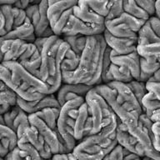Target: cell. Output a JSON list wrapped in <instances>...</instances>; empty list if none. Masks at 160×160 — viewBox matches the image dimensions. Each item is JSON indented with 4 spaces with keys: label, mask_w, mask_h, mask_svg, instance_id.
Wrapping results in <instances>:
<instances>
[{
    "label": "cell",
    "mask_w": 160,
    "mask_h": 160,
    "mask_svg": "<svg viewBox=\"0 0 160 160\" xmlns=\"http://www.w3.org/2000/svg\"><path fill=\"white\" fill-rule=\"evenodd\" d=\"M127 85L131 88V90L134 93L135 97L138 99V101L139 102L140 104L142 105V98L146 95V93L148 92L147 90V88H146V82H141L139 80L133 79L131 82H128Z\"/></svg>",
    "instance_id": "26"
},
{
    "label": "cell",
    "mask_w": 160,
    "mask_h": 160,
    "mask_svg": "<svg viewBox=\"0 0 160 160\" xmlns=\"http://www.w3.org/2000/svg\"><path fill=\"white\" fill-rule=\"evenodd\" d=\"M152 132L154 134V138L152 141L153 147L160 152V123L159 122H154L152 125Z\"/></svg>",
    "instance_id": "32"
},
{
    "label": "cell",
    "mask_w": 160,
    "mask_h": 160,
    "mask_svg": "<svg viewBox=\"0 0 160 160\" xmlns=\"http://www.w3.org/2000/svg\"><path fill=\"white\" fill-rule=\"evenodd\" d=\"M113 22H118V23H123L128 27L130 29L135 32H139V30L142 28V27L146 23L147 21L142 19H139L137 18L133 17L129 13L126 12H123L122 14L118 17L115 18L113 19H111Z\"/></svg>",
    "instance_id": "20"
},
{
    "label": "cell",
    "mask_w": 160,
    "mask_h": 160,
    "mask_svg": "<svg viewBox=\"0 0 160 160\" xmlns=\"http://www.w3.org/2000/svg\"><path fill=\"white\" fill-rule=\"evenodd\" d=\"M4 160H45L38 150L30 142H18L17 146L10 151Z\"/></svg>",
    "instance_id": "9"
},
{
    "label": "cell",
    "mask_w": 160,
    "mask_h": 160,
    "mask_svg": "<svg viewBox=\"0 0 160 160\" xmlns=\"http://www.w3.org/2000/svg\"><path fill=\"white\" fill-rule=\"evenodd\" d=\"M149 118L153 122H159L160 123V108L154 110Z\"/></svg>",
    "instance_id": "37"
},
{
    "label": "cell",
    "mask_w": 160,
    "mask_h": 160,
    "mask_svg": "<svg viewBox=\"0 0 160 160\" xmlns=\"http://www.w3.org/2000/svg\"><path fill=\"white\" fill-rule=\"evenodd\" d=\"M73 13V8H69V9L66 10L65 12H62V14L60 16L59 19L58 20L57 22L55 23V25L52 28L53 33L58 36H61L62 35V30L65 28L66 24H67L68 21L69 19L70 16Z\"/></svg>",
    "instance_id": "27"
},
{
    "label": "cell",
    "mask_w": 160,
    "mask_h": 160,
    "mask_svg": "<svg viewBox=\"0 0 160 160\" xmlns=\"http://www.w3.org/2000/svg\"><path fill=\"white\" fill-rule=\"evenodd\" d=\"M160 68V58L155 56L140 57V69L141 72L150 75L152 74Z\"/></svg>",
    "instance_id": "23"
},
{
    "label": "cell",
    "mask_w": 160,
    "mask_h": 160,
    "mask_svg": "<svg viewBox=\"0 0 160 160\" xmlns=\"http://www.w3.org/2000/svg\"><path fill=\"white\" fill-rule=\"evenodd\" d=\"M0 78L18 95V97L26 101H37L47 95L36 91L2 62H0Z\"/></svg>",
    "instance_id": "2"
},
{
    "label": "cell",
    "mask_w": 160,
    "mask_h": 160,
    "mask_svg": "<svg viewBox=\"0 0 160 160\" xmlns=\"http://www.w3.org/2000/svg\"><path fill=\"white\" fill-rule=\"evenodd\" d=\"M52 158L54 160H78L75 157L72 152L68 153H58L52 156Z\"/></svg>",
    "instance_id": "35"
},
{
    "label": "cell",
    "mask_w": 160,
    "mask_h": 160,
    "mask_svg": "<svg viewBox=\"0 0 160 160\" xmlns=\"http://www.w3.org/2000/svg\"><path fill=\"white\" fill-rule=\"evenodd\" d=\"M137 50L141 57L155 56L160 58V42L144 46H138Z\"/></svg>",
    "instance_id": "28"
},
{
    "label": "cell",
    "mask_w": 160,
    "mask_h": 160,
    "mask_svg": "<svg viewBox=\"0 0 160 160\" xmlns=\"http://www.w3.org/2000/svg\"><path fill=\"white\" fill-rule=\"evenodd\" d=\"M138 46H144V45L153 44L160 42V38L155 34L153 30L150 26L149 22H146L142 28L138 32Z\"/></svg>",
    "instance_id": "21"
},
{
    "label": "cell",
    "mask_w": 160,
    "mask_h": 160,
    "mask_svg": "<svg viewBox=\"0 0 160 160\" xmlns=\"http://www.w3.org/2000/svg\"><path fill=\"white\" fill-rule=\"evenodd\" d=\"M140 56L137 51L127 55H118L113 50L111 52V62L118 66L127 67L131 72L133 79L139 80L140 78Z\"/></svg>",
    "instance_id": "7"
},
{
    "label": "cell",
    "mask_w": 160,
    "mask_h": 160,
    "mask_svg": "<svg viewBox=\"0 0 160 160\" xmlns=\"http://www.w3.org/2000/svg\"><path fill=\"white\" fill-rule=\"evenodd\" d=\"M85 102V97L78 96L73 99L68 100L62 105L60 108V113L58 118L57 131L60 135H63L66 132L68 118H69V112L71 110L79 108L81 105Z\"/></svg>",
    "instance_id": "11"
},
{
    "label": "cell",
    "mask_w": 160,
    "mask_h": 160,
    "mask_svg": "<svg viewBox=\"0 0 160 160\" xmlns=\"http://www.w3.org/2000/svg\"><path fill=\"white\" fill-rule=\"evenodd\" d=\"M87 38L88 36H85V35L77 34L62 36V38L70 45L71 49L73 50L78 55L81 56L82 51L86 46Z\"/></svg>",
    "instance_id": "24"
},
{
    "label": "cell",
    "mask_w": 160,
    "mask_h": 160,
    "mask_svg": "<svg viewBox=\"0 0 160 160\" xmlns=\"http://www.w3.org/2000/svg\"><path fill=\"white\" fill-rule=\"evenodd\" d=\"M105 29H106L105 24L87 23L72 14L62 30V35L67 36V35L81 34L85 36H92V35L102 34Z\"/></svg>",
    "instance_id": "4"
},
{
    "label": "cell",
    "mask_w": 160,
    "mask_h": 160,
    "mask_svg": "<svg viewBox=\"0 0 160 160\" xmlns=\"http://www.w3.org/2000/svg\"><path fill=\"white\" fill-rule=\"evenodd\" d=\"M4 28H5V18L3 14H2V11L0 10V38H2V37H4L5 36Z\"/></svg>",
    "instance_id": "36"
},
{
    "label": "cell",
    "mask_w": 160,
    "mask_h": 160,
    "mask_svg": "<svg viewBox=\"0 0 160 160\" xmlns=\"http://www.w3.org/2000/svg\"><path fill=\"white\" fill-rule=\"evenodd\" d=\"M105 28L114 37L121 38H138V34L130 29L123 23L113 22L112 20H107L105 22Z\"/></svg>",
    "instance_id": "18"
},
{
    "label": "cell",
    "mask_w": 160,
    "mask_h": 160,
    "mask_svg": "<svg viewBox=\"0 0 160 160\" xmlns=\"http://www.w3.org/2000/svg\"><path fill=\"white\" fill-rule=\"evenodd\" d=\"M2 63L12 72H15L23 82L33 88L36 91L41 93L48 94L49 90V85L28 72L19 62L17 61H8V62H2Z\"/></svg>",
    "instance_id": "5"
},
{
    "label": "cell",
    "mask_w": 160,
    "mask_h": 160,
    "mask_svg": "<svg viewBox=\"0 0 160 160\" xmlns=\"http://www.w3.org/2000/svg\"><path fill=\"white\" fill-rule=\"evenodd\" d=\"M28 120L30 124L37 128L39 134L45 140V142L49 146L52 154L68 153L64 145L60 142L57 129H52L43 120L41 119L35 113L28 114Z\"/></svg>",
    "instance_id": "3"
},
{
    "label": "cell",
    "mask_w": 160,
    "mask_h": 160,
    "mask_svg": "<svg viewBox=\"0 0 160 160\" xmlns=\"http://www.w3.org/2000/svg\"><path fill=\"white\" fill-rule=\"evenodd\" d=\"M96 94L97 89L95 86H93L87 92V94L85 95V101L88 105L90 114L92 120V130L91 135L98 133L102 129V111L97 99Z\"/></svg>",
    "instance_id": "8"
},
{
    "label": "cell",
    "mask_w": 160,
    "mask_h": 160,
    "mask_svg": "<svg viewBox=\"0 0 160 160\" xmlns=\"http://www.w3.org/2000/svg\"><path fill=\"white\" fill-rule=\"evenodd\" d=\"M123 159V149L121 145L118 144L110 153L102 160H122Z\"/></svg>",
    "instance_id": "31"
},
{
    "label": "cell",
    "mask_w": 160,
    "mask_h": 160,
    "mask_svg": "<svg viewBox=\"0 0 160 160\" xmlns=\"http://www.w3.org/2000/svg\"><path fill=\"white\" fill-rule=\"evenodd\" d=\"M123 11L129 13L133 17L139 18V19L145 20V21H148L151 18V16L144 9L140 8L133 0L128 1L127 4L123 6Z\"/></svg>",
    "instance_id": "25"
},
{
    "label": "cell",
    "mask_w": 160,
    "mask_h": 160,
    "mask_svg": "<svg viewBox=\"0 0 160 160\" xmlns=\"http://www.w3.org/2000/svg\"><path fill=\"white\" fill-rule=\"evenodd\" d=\"M78 0H62L50 5L47 11V17L50 27L52 28L59 19L60 16L66 10L72 8L78 4Z\"/></svg>",
    "instance_id": "15"
},
{
    "label": "cell",
    "mask_w": 160,
    "mask_h": 160,
    "mask_svg": "<svg viewBox=\"0 0 160 160\" xmlns=\"http://www.w3.org/2000/svg\"><path fill=\"white\" fill-rule=\"evenodd\" d=\"M102 34L108 46L118 55H127L137 51L138 38H121L114 37L107 29L104 30Z\"/></svg>",
    "instance_id": "6"
},
{
    "label": "cell",
    "mask_w": 160,
    "mask_h": 160,
    "mask_svg": "<svg viewBox=\"0 0 160 160\" xmlns=\"http://www.w3.org/2000/svg\"><path fill=\"white\" fill-rule=\"evenodd\" d=\"M60 108H47L35 112V114L44 121L52 129H57L58 118L59 116Z\"/></svg>",
    "instance_id": "22"
},
{
    "label": "cell",
    "mask_w": 160,
    "mask_h": 160,
    "mask_svg": "<svg viewBox=\"0 0 160 160\" xmlns=\"http://www.w3.org/2000/svg\"><path fill=\"white\" fill-rule=\"evenodd\" d=\"M88 115H89V108H88V105L85 101V102H83L78 108V115L75 120L74 138L78 141V143L84 138V128Z\"/></svg>",
    "instance_id": "17"
},
{
    "label": "cell",
    "mask_w": 160,
    "mask_h": 160,
    "mask_svg": "<svg viewBox=\"0 0 160 160\" xmlns=\"http://www.w3.org/2000/svg\"><path fill=\"white\" fill-rule=\"evenodd\" d=\"M106 84H108L110 88H112L116 90L118 92V94L120 95L123 98V100L126 101L128 103L132 105V108L137 112H138L139 113L143 112L142 105L140 104L139 102L138 101V99L135 97L134 93L132 92L131 88L128 86L127 83L122 82H118V81H111V82H107Z\"/></svg>",
    "instance_id": "12"
},
{
    "label": "cell",
    "mask_w": 160,
    "mask_h": 160,
    "mask_svg": "<svg viewBox=\"0 0 160 160\" xmlns=\"http://www.w3.org/2000/svg\"><path fill=\"white\" fill-rule=\"evenodd\" d=\"M148 82H160V68L152 74V76L150 78Z\"/></svg>",
    "instance_id": "38"
},
{
    "label": "cell",
    "mask_w": 160,
    "mask_h": 160,
    "mask_svg": "<svg viewBox=\"0 0 160 160\" xmlns=\"http://www.w3.org/2000/svg\"><path fill=\"white\" fill-rule=\"evenodd\" d=\"M116 139L118 143L123 148L128 150L131 152L138 155L139 157H145V150L142 145L140 143L135 137H133L128 130H121L117 128Z\"/></svg>",
    "instance_id": "10"
},
{
    "label": "cell",
    "mask_w": 160,
    "mask_h": 160,
    "mask_svg": "<svg viewBox=\"0 0 160 160\" xmlns=\"http://www.w3.org/2000/svg\"><path fill=\"white\" fill-rule=\"evenodd\" d=\"M93 86L91 85L84 84V83H62L59 89L58 90L57 99L59 102L60 106L66 102L65 98L66 95L68 93H76L79 96H83L87 94V92L89 91Z\"/></svg>",
    "instance_id": "14"
},
{
    "label": "cell",
    "mask_w": 160,
    "mask_h": 160,
    "mask_svg": "<svg viewBox=\"0 0 160 160\" xmlns=\"http://www.w3.org/2000/svg\"><path fill=\"white\" fill-rule=\"evenodd\" d=\"M148 22H149L150 26L155 32V34L157 35L158 37L160 38V19L156 16L153 15L148 20Z\"/></svg>",
    "instance_id": "33"
},
{
    "label": "cell",
    "mask_w": 160,
    "mask_h": 160,
    "mask_svg": "<svg viewBox=\"0 0 160 160\" xmlns=\"http://www.w3.org/2000/svg\"><path fill=\"white\" fill-rule=\"evenodd\" d=\"M98 14L101 15L107 19L112 5L109 0H78Z\"/></svg>",
    "instance_id": "19"
},
{
    "label": "cell",
    "mask_w": 160,
    "mask_h": 160,
    "mask_svg": "<svg viewBox=\"0 0 160 160\" xmlns=\"http://www.w3.org/2000/svg\"><path fill=\"white\" fill-rule=\"evenodd\" d=\"M21 109H22V108L17 104L15 105V106H13V107L10 108L7 112H4V113L2 114V116H3V119H4L5 124L13 129V122H14L15 118H16V117L18 116V114L19 113Z\"/></svg>",
    "instance_id": "29"
},
{
    "label": "cell",
    "mask_w": 160,
    "mask_h": 160,
    "mask_svg": "<svg viewBox=\"0 0 160 160\" xmlns=\"http://www.w3.org/2000/svg\"><path fill=\"white\" fill-rule=\"evenodd\" d=\"M48 160H54V159H53V158H50V159H48Z\"/></svg>",
    "instance_id": "43"
},
{
    "label": "cell",
    "mask_w": 160,
    "mask_h": 160,
    "mask_svg": "<svg viewBox=\"0 0 160 160\" xmlns=\"http://www.w3.org/2000/svg\"><path fill=\"white\" fill-rule=\"evenodd\" d=\"M133 160H142V158H136V159H133Z\"/></svg>",
    "instance_id": "42"
},
{
    "label": "cell",
    "mask_w": 160,
    "mask_h": 160,
    "mask_svg": "<svg viewBox=\"0 0 160 160\" xmlns=\"http://www.w3.org/2000/svg\"><path fill=\"white\" fill-rule=\"evenodd\" d=\"M107 43L103 34L88 36L80 62L74 71H62V83H84L95 86L102 81V64Z\"/></svg>",
    "instance_id": "1"
},
{
    "label": "cell",
    "mask_w": 160,
    "mask_h": 160,
    "mask_svg": "<svg viewBox=\"0 0 160 160\" xmlns=\"http://www.w3.org/2000/svg\"><path fill=\"white\" fill-rule=\"evenodd\" d=\"M133 80L130 70L124 66H118L114 63H111L107 73L102 78V81L105 82L111 81H118L128 83Z\"/></svg>",
    "instance_id": "16"
},
{
    "label": "cell",
    "mask_w": 160,
    "mask_h": 160,
    "mask_svg": "<svg viewBox=\"0 0 160 160\" xmlns=\"http://www.w3.org/2000/svg\"><path fill=\"white\" fill-rule=\"evenodd\" d=\"M78 115V108H75V109H72L69 112V117L73 118V119L76 120Z\"/></svg>",
    "instance_id": "40"
},
{
    "label": "cell",
    "mask_w": 160,
    "mask_h": 160,
    "mask_svg": "<svg viewBox=\"0 0 160 160\" xmlns=\"http://www.w3.org/2000/svg\"><path fill=\"white\" fill-rule=\"evenodd\" d=\"M0 160H4L3 158H0Z\"/></svg>",
    "instance_id": "44"
},
{
    "label": "cell",
    "mask_w": 160,
    "mask_h": 160,
    "mask_svg": "<svg viewBox=\"0 0 160 160\" xmlns=\"http://www.w3.org/2000/svg\"><path fill=\"white\" fill-rule=\"evenodd\" d=\"M75 17L83 22L91 24H105L106 18L101 15L93 12L91 8L82 2H78V4L73 7V13Z\"/></svg>",
    "instance_id": "13"
},
{
    "label": "cell",
    "mask_w": 160,
    "mask_h": 160,
    "mask_svg": "<svg viewBox=\"0 0 160 160\" xmlns=\"http://www.w3.org/2000/svg\"><path fill=\"white\" fill-rule=\"evenodd\" d=\"M8 153V152L6 151V150L3 148L0 145V158H4L6 156H7V154Z\"/></svg>",
    "instance_id": "41"
},
{
    "label": "cell",
    "mask_w": 160,
    "mask_h": 160,
    "mask_svg": "<svg viewBox=\"0 0 160 160\" xmlns=\"http://www.w3.org/2000/svg\"><path fill=\"white\" fill-rule=\"evenodd\" d=\"M40 2H41V0H18L13 5H15L18 8L25 9L28 6H29L31 4H39Z\"/></svg>",
    "instance_id": "34"
},
{
    "label": "cell",
    "mask_w": 160,
    "mask_h": 160,
    "mask_svg": "<svg viewBox=\"0 0 160 160\" xmlns=\"http://www.w3.org/2000/svg\"><path fill=\"white\" fill-rule=\"evenodd\" d=\"M155 15L160 19V0H157L155 3Z\"/></svg>",
    "instance_id": "39"
},
{
    "label": "cell",
    "mask_w": 160,
    "mask_h": 160,
    "mask_svg": "<svg viewBox=\"0 0 160 160\" xmlns=\"http://www.w3.org/2000/svg\"><path fill=\"white\" fill-rule=\"evenodd\" d=\"M80 62V56L76 58H64L61 63L62 71H74Z\"/></svg>",
    "instance_id": "30"
}]
</instances>
